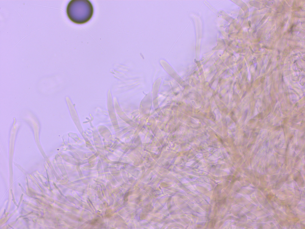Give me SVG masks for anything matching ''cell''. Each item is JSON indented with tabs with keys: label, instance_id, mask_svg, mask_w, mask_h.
Instances as JSON below:
<instances>
[{
	"label": "cell",
	"instance_id": "1",
	"mask_svg": "<svg viewBox=\"0 0 305 229\" xmlns=\"http://www.w3.org/2000/svg\"><path fill=\"white\" fill-rule=\"evenodd\" d=\"M94 8L88 0H72L67 7L66 13L69 19L77 24H82L88 21L94 13Z\"/></svg>",
	"mask_w": 305,
	"mask_h": 229
}]
</instances>
